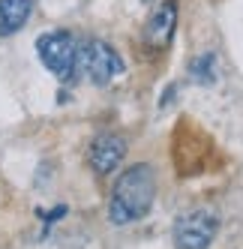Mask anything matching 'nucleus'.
<instances>
[{
	"mask_svg": "<svg viewBox=\"0 0 243 249\" xmlns=\"http://www.w3.org/2000/svg\"><path fill=\"white\" fill-rule=\"evenodd\" d=\"M36 51L51 75L60 81H69L78 69V42L69 30H48L36 39Z\"/></svg>",
	"mask_w": 243,
	"mask_h": 249,
	"instance_id": "2",
	"label": "nucleus"
},
{
	"mask_svg": "<svg viewBox=\"0 0 243 249\" xmlns=\"http://www.w3.org/2000/svg\"><path fill=\"white\" fill-rule=\"evenodd\" d=\"M33 12V0H0V36L21 30Z\"/></svg>",
	"mask_w": 243,
	"mask_h": 249,
	"instance_id": "7",
	"label": "nucleus"
},
{
	"mask_svg": "<svg viewBox=\"0 0 243 249\" xmlns=\"http://www.w3.org/2000/svg\"><path fill=\"white\" fill-rule=\"evenodd\" d=\"M126 156V141L114 132H102L90 144V165L96 174H111Z\"/></svg>",
	"mask_w": 243,
	"mask_h": 249,
	"instance_id": "6",
	"label": "nucleus"
},
{
	"mask_svg": "<svg viewBox=\"0 0 243 249\" xmlns=\"http://www.w3.org/2000/svg\"><path fill=\"white\" fill-rule=\"evenodd\" d=\"M216 231H219L216 213L198 207V210H189V213H183V216H177L171 234H174V246L177 249H207L213 243Z\"/></svg>",
	"mask_w": 243,
	"mask_h": 249,
	"instance_id": "3",
	"label": "nucleus"
},
{
	"mask_svg": "<svg viewBox=\"0 0 243 249\" xmlns=\"http://www.w3.org/2000/svg\"><path fill=\"white\" fill-rule=\"evenodd\" d=\"M174 27H177V6L174 3H162L156 9L147 24H144V45L153 48V51H162L168 48V42L174 39Z\"/></svg>",
	"mask_w": 243,
	"mask_h": 249,
	"instance_id": "5",
	"label": "nucleus"
},
{
	"mask_svg": "<svg viewBox=\"0 0 243 249\" xmlns=\"http://www.w3.org/2000/svg\"><path fill=\"white\" fill-rule=\"evenodd\" d=\"M78 66L84 69V75H87L93 84H108L120 69H123V60L120 54L102 39H90L78 45Z\"/></svg>",
	"mask_w": 243,
	"mask_h": 249,
	"instance_id": "4",
	"label": "nucleus"
},
{
	"mask_svg": "<svg viewBox=\"0 0 243 249\" xmlns=\"http://www.w3.org/2000/svg\"><path fill=\"white\" fill-rule=\"evenodd\" d=\"M156 198V171L147 162H138L117 177L108 201V219L114 225H129L141 219Z\"/></svg>",
	"mask_w": 243,
	"mask_h": 249,
	"instance_id": "1",
	"label": "nucleus"
}]
</instances>
